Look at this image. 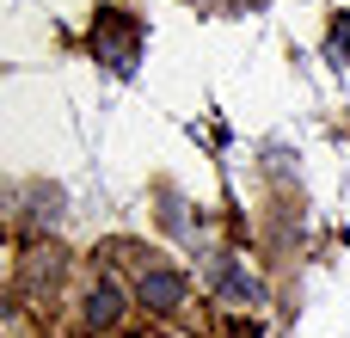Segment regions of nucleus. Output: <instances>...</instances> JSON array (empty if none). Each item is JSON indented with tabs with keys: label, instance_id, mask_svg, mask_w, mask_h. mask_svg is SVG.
Instances as JSON below:
<instances>
[{
	"label": "nucleus",
	"instance_id": "20e7f679",
	"mask_svg": "<svg viewBox=\"0 0 350 338\" xmlns=\"http://www.w3.org/2000/svg\"><path fill=\"white\" fill-rule=\"evenodd\" d=\"M215 283H221L234 302H246V308H265V283H258V277H246L234 259H215Z\"/></svg>",
	"mask_w": 350,
	"mask_h": 338
},
{
	"label": "nucleus",
	"instance_id": "7ed1b4c3",
	"mask_svg": "<svg viewBox=\"0 0 350 338\" xmlns=\"http://www.w3.org/2000/svg\"><path fill=\"white\" fill-rule=\"evenodd\" d=\"M135 296H142V308H154V314H172V308L185 302V277H178V271H142Z\"/></svg>",
	"mask_w": 350,
	"mask_h": 338
},
{
	"label": "nucleus",
	"instance_id": "f257e3e1",
	"mask_svg": "<svg viewBox=\"0 0 350 338\" xmlns=\"http://www.w3.org/2000/svg\"><path fill=\"white\" fill-rule=\"evenodd\" d=\"M92 55H98L111 74H135V62H142V25H135V12L105 6V12L92 18Z\"/></svg>",
	"mask_w": 350,
	"mask_h": 338
},
{
	"label": "nucleus",
	"instance_id": "39448f33",
	"mask_svg": "<svg viewBox=\"0 0 350 338\" xmlns=\"http://www.w3.org/2000/svg\"><path fill=\"white\" fill-rule=\"evenodd\" d=\"M332 55H338V62H350V12L338 18V37H332Z\"/></svg>",
	"mask_w": 350,
	"mask_h": 338
},
{
	"label": "nucleus",
	"instance_id": "f03ea898",
	"mask_svg": "<svg viewBox=\"0 0 350 338\" xmlns=\"http://www.w3.org/2000/svg\"><path fill=\"white\" fill-rule=\"evenodd\" d=\"M80 320H86L92 333H111V326L123 320V289H117L111 277H98V283L86 289V308H80Z\"/></svg>",
	"mask_w": 350,
	"mask_h": 338
}]
</instances>
